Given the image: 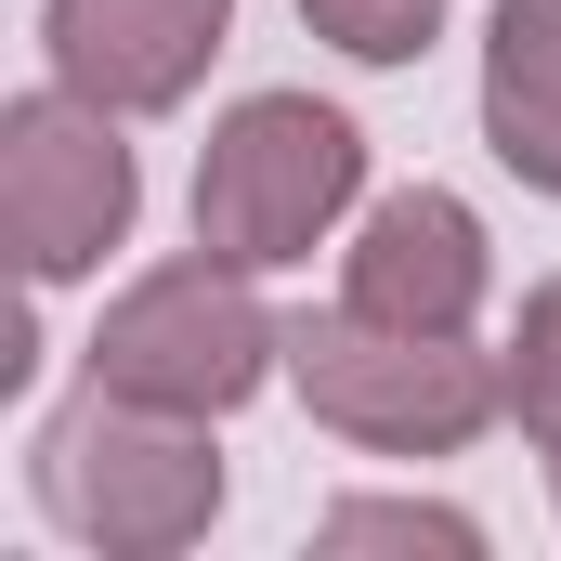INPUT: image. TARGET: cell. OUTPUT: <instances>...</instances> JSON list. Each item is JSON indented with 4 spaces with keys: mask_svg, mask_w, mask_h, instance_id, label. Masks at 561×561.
I'll list each match as a JSON object with an SVG mask.
<instances>
[{
    "mask_svg": "<svg viewBox=\"0 0 561 561\" xmlns=\"http://www.w3.org/2000/svg\"><path fill=\"white\" fill-rule=\"evenodd\" d=\"M275 366H287V327L249 300V262H222V249L118 287L92 327V379L131 405H170V419H236Z\"/></svg>",
    "mask_w": 561,
    "mask_h": 561,
    "instance_id": "277c9868",
    "label": "cell"
},
{
    "mask_svg": "<svg viewBox=\"0 0 561 561\" xmlns=\"http://www.w3.org/2000/svg\"><path fill=\"white\" fill-rule=\"evenodd\" d=\"M510 419L561 457V275L523 300V340H510Z\"/></svg>",
    "mask_w": 561,
    "mask_h": 561,
    "instance_id": "30bf717a",
    "label": "cell"
},
{
    "mask_svg": "<svg viewBox=\"0 0 561 561\" xmlns=\"http://www.w3.org/2000/svg\"><path fill=\"white\" fill-rule=\"evenodd\" d=\"M222 26H236V0H53V13H39L53 79L92 92V105H118V118L183 105V92L209 79Z\"/></svg>",
    "mask_w": 561,
    "mask_h": 561,
    "instance_id": "8992f818",
    "label": "cell"
},
{
    "mask_svg": "<svg viewBox=\"0 0 561 561\" xmlns=\"http://www.w3.org/2000/svg\"><path fill=\"white\" fill-rule=\"evenodd\" d=\"M483 287H496L483 222H470L444 183H405V196H379V209H366L340 300H353V313H379V327H470V313H483Z\"/></svg>",
    "mask_w": 561,
    "mask_h": 561,
    "instance_id": "52a82bcc",
    "label": "cell"
},
{
    "mask_svg": "<svg viewBox=\"0 0 561 561\" xmlns=\"http://www.w3.org/2000/svg\"><path fill=\"white\" fill-rule=\"evenodd\" d=\"M353 183H366V131L340 118V105H313V92H249L209 157H196V249H222V262H249V275H275V262H313V236L353 209Z\"/></svg>",
    "mask_w": 561,
    "mask_h": 561,
    "instance_id": "3957f363",
    "label": "cell"
},
{
    "mask_svg": "<svg viewBox=\"0 0 561 561\" xmlns=\"http://www.w3.org/2000/svg\"><path fill=\"white\" fill-rule=\"evenodd\" d=\"M300 13L353 66H405V53H431V26H444V0H300Z\"/></svg>",
    "mask_w": 561,
    "mask_h": 561,
    "instance_id": "9c48e42d",
    "label": "cell"
},
{
    "mask_svg": "<svg viewBox=\"0 0 561 561\" xmlns=\"http://www.w3.org/2000/svg\"><path fill=\"white\" fill-rule=\"evenodd\" d=\"M287 379H300V405L327 431H353L379 457H457L510 405V366H483L470 327H379L353 300H327V313L287 327Z\"/></svg>",
    "mask_w": 561,
    "mask_h": 561,
    "instance_id": "7a4b0ae2",
    "label": "cell"
},
{
    "mask_svg": "<svg viewBox=\"0 0 561 561\" xmlns=\"http://www.w3.org/2000/svg\"><path fill=\"white\" fill-rule=\"evenodd\" d=\"M483 131H496V157H510L536 196H561V0H496Z\"/></svg>",
    "mask_w": 561,
    "mask_h": 561,
    "instance_id": "ba28073f",
    "label": "cell"
},
{
    "mask_svg": "<svg viewBox=\"0 0 561 561\" xmlns=\"http://www.w3.org/2000/svg\"><path fill=\"white\" fill-rule=\"evenodd\" d=\"M118 105H92V92H26V105H0V249H13V275L53 287V275H92L118 236H131V144L105 131Z\"/></svg>",
    "mask_w": 561,
    "mask_h": 561,
    "instance_id": "5b68a950",
    "label": "cell"
},
{
    "mask_svg": "<svg viewBox=\"0 0 561 561\" xmlns=\"http://www.w3.org/2000/svg\"><path fill=\"white\" fill-rule=\"evenodd\" d=\"M39 510L105 561H170L209 536L222 510V457H209V419H170V405H131V392H79L66 419L39 431Z\"/></svg>",
    "mask_w": 561,
    "mask_h": 561,
    "instance_id": "6da1fadb",
    "label": "cell"
},
{
    "mask_svg": "<svg viewBox=\"0 0 561 561\" xmlns=\"http://www.w3.org/2000/svg\"><path fill=\"white\" fill-rule=\"evenodd\" d=\"M327 549H483L457 510H405V496H366V510H327Z\"/></svg>",
    "mask_w": 561,
    "mask_h": 561,
    "instance_id": "8fae6325",
    "label": "cell"
}]
</instances>
